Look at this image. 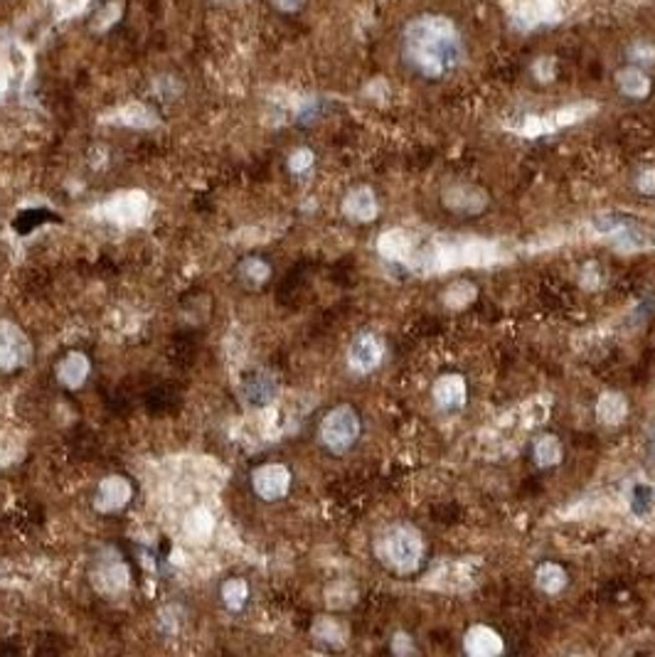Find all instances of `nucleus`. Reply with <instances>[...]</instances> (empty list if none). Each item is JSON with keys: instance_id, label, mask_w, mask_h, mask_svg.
I'll return each mask as SVG.
<instances>
[{"instance_id": "obj_4", "label": "nucleus", "mask_w": 655, "mask_h": 657, "mask_svg": "<svg viewBox=\"0 0 655 657\" xmlns=\"http://www.w3.org/2000/svg\"><path fill=\"white\" fill-rule=\"evenodd\" d=\"M360 434V421L350 406H338L335 411H330L328 419L323 421L321 436L326 441L328 448L333 451H345L355 443V438Z\"/></svg>"}, {"instance_id": "obj_17", "label": "nucleus", "mask_w": 655, "mask_h": 657, "mask_svg": "<svg viewBox=\"0 0 655 657\" xmlns=\"http://www.w3.org/2000/svg\"><path fill=\"white\" fill-rule=\"evenodd\" d=\"M476 296H478V288L473 286L471 281H456L446 288L443 303H446L448 308H453V311H458V308L471 306V303L476 301Z\"/></svg>"}, {"instance_id": "obj_7", "label": "nucleus", "mask_w": 655, "mask_h": 657, "mask_svg": "<svg viewBox=\"0 0 655 657\" xmlns=\"http://www.w3.org/2000/svg\"><path fill=\"white\" fill-rule=\"evenodd\" d=\"M348 357L355 370L369 372L379 365V360H382V342L374 335H360V337H355L353 345H350Z\"/></svg>"}, {"instance_id": "obj_10", "label": "nucleus", "mask_w": 655, "mask_h": 657, "mask_svg": "<svg viewBox=\"0 0 655 657\" xmlns=\"http://www.w3.org/2000/svg\"><path fill=\"white\" fill-rule=\"evenodd\" d=\"M345 215L355 222H369L377 217V200H374L372 190L367 187H357L345 197Z\"/></svg>"}, {"instance_id": "obj_32", "label": "nucleus", "mask_w": 655, "mask_h": 657, "mask_svg": "<svg viewBox=\"0 0 655 657\" xmlns=\"http://www.w3.org/2000/svg\"><path fill=\"white\" fill-rule=\"evenodd\" d=\"M274 3H276L281 10H296V8H301L303 0H274Z\"/></svg>"}, {"instance_id": "obj_30", "label": "nucleus", "mask_w": 655, "mask_h": 657, "mask_svg": "<svg viewBox=\"0 0 655 657\" xmlns=\"http://www.w3.org/2000/svg\"><path fill=\"white\" fill-rule=\"evenodd\" d=\"M316 633L321 635L323 640H338L340 638V628L335 623H330V620H323V623H318Z\"/></svg>"}, {"instance_id": "obj_18", "label": "nucleus", "mask_w": 655, "mask_h": 657, "mask_svg": "<svg viewBox=\"0 0 655 657\" xmlns=\"http://www.w3.org/2000/svg\"><path fill=\"white\" fill-rule=\"evenodd\" d=\"M549 416V401L547 399H529L525 401L522 406H520V421H522L525 429H529V426H539L544 424Z\"/></svg>"}, {"instance_id": "obj_21", "label": "nucleus", "mask_w": 655, "mask_h": 657, "mask_svg": "<svg viewBox=\"0 0 655 657\" xmlns=\"http://www.w3.org/2000/svg\"><path fill=\"white\" fill-rule=\"evenodd\" d=\"M274 384L269 380H252L249 382V396H252L257 404H267L269 399L274 396Z\"/></svg>"}, {"instance_id": "obj_14", "label": "nucleus", "mask_w": 655, "mask_h": 657, "mask_svg": "<svg viewBox=\"0 0 655 657\" xmlns=\"http://www.w3.org/2000/svg\"><path fill=\"white\" fill-rule=\"evenodd\" d=\"M534 586H537L539 591H544V594H559V591L567 586V571L559 564L544 561V564H539L537 571H534Z\"/></svg>"}, {"instance_id": "obj_1", "label": "nucleus", "mask_w": 655, "mask_h": 657, "mask_svg": "<svg viewBox=\"0 0 655 657\" xmlns=\"http://www.w3.org/2000/svg\"><path fill=\"white\" fill-rule=\"evenodd\" d=\"M377 554L397 574H412L422 561L424 546L417 530L407 525L389 527L377 542Z\"/></svg>"}, {"instance_id": "obj_27", "label": "nucleus", "mask_w": 655, "mask_h": 657, "mask_svg": "<svg viewBox=\"0 0 655 657\" xmlns=\"http://www.w3.org/2000/svg\"><path fill=\"white\" fill-rule=\"evenodd\" d=\"M311 163H313L311 151H298V153H293V158H291V170L303 173L311 168Z\"/></svg>"}, {"instance_id": "obj_9", "label": "nucleus", "mask_w": 655, "mask_h": 657, "mask_svg": "<svg viewBox=\"0 0 655 657\" xmlns=\"http://www.w3.org/2000/svg\"><path fill=\"white\" fill-rule=\"evenodd\" d=\"M377 246H379V254H382L384 258H389V261H409L414 254L412 239H409V234L402 232V229H389V232H384L382 237H379Z\"/></svg>"}, {"instance_id": "obj_24", "label": "nucleus", "mask_w": 655, "mask_h": 657, "mask_svg": "<svg viewBox=\"0 0 655 657\" xmlns=\"http://www.w3.org/2000/svg\"><path fill=\"white\" fill-rule=\"evenodd\" d=\"M582 283H584V288H599V283H601V271H599L596 261H589L587 266L582 268Z\"/></svg>"}, {"instance_id": "obj_28", "label": "nucleus", "mask_w": 655, "mask_h": 657, "mask_svg": "<svg viewBox=\"0 0 655 657\" xmlns=\"http://www.w3.org/2000/svg\"><path fill=\"white\" fill-rule=\"evenodd\" d=\"M392 653H397V655L414 653L412 638H409V635H404V633H397V635H394V640H392Z\"/></svg>"}, {"instance_id": "obj_2", "label": "nucleus", "mask_w": 655, "mask_h": 657, "mask_svg": "<svg viewBox=\"0 0 655 657\" xmlns=\"http://www.w3.org/2000/svg\"><path fill=\"white\" fill-rule=\"evenodd\" d=\"M478 581V561L476 559H451L436 564L427 576H424V586L436 591H448V594H458V591H468Z\"/></svg>"}, {"instance_id": "obj_12", "label": "nucleus", "mask_w": 655, "mask_h": 657, "mask_svg": "<svg viewBox=\"0 0 655 657\" xmlns=\"http://www.w3.org/2000/svg\"><path fill=\"white\" fill-rule=\"evenodd\" d=\"M628 414V404L623 399V394H616V392H604L596 401V416L608 426H616L626 419Z\"/></svg>"}, {"instance_id": "obj_3", "label": "nucleus", "mask_w": 655, "mask_h": 657, "mask_svg": "<svg viewBox=\"0 0 655 657\" xmlns=\"http://www.w3.org/2000/svg\"><path fill=\"white\" fill-rule=\"evenodd\" d=\"M409 47H431L448 54V49L456 44V27L446 18H417L407 27Z\"/></svg>"}, {"instance_id": "obj_6", "label": "nucleus", "mask_w": 655, "mask_h": 657, "mask_svg": "<svg viewBox=\"0 0 655 657\" xmlns=\"http://www.w3.org/2000/svg\"><path fill=\"white\" fill-rule=\"evenodd\" d=\"M463 650L473 657H495L503 653V640L488 625H473L463 638Z\"/></svg>"}, {"instance_id": "obj_26", "label": "nucleus", "mask_w": 655, "mask_h": 657, "mask_svg": "<svg viewBox=\"0 0 655 657\" xmlns=\"http://www.w3.org/2000/svg\"><path fill=\"white\" fill-rule=\"evenodd\" d=\"M126 118H128V123H136V126H146L148 118H151V113H148L146 108L141 106V104H133V106L126 108Z\"/></svg>"}, {"instance_id": "obj_8", "label": "nucleus", "mask_w": 655, "mask_h": 657, "mask_svg": "<svg viewBox=\"0 0 655 657\" xmlns=\"http://www.w3.org/2000/svg\"><path fill=\"white\" fill-rule=\"evenodd\" d=\"M468 396L466 382L463 377L458 375H443L441 380L434 384V399L439 401V406L443 409H456V406H463Z\"/></svg>"}, {"instance_id": "obj_25", "label": "nucleus", "mask_w": 655, "mask_h": 657, "mask_svg": "<svg viewBox=\"0 0 655 657\" xmlns=\"http://www.w3.org/2000/svg\"><path fill=\"white\" fill-rule=\"evenodd\" d=\"M631 57L636 59V62H643V64H651L655 59V47L648 42H638L631 47Z\"/></svg>"}, {"instance_id": "obj_5", "label": "nucleus", "mask_w": 655, "mask_h": 657, "mask_svg": "<svg viewBox=\"0 0 655 657\" xmlns=\"http://www.w3.org/2000/svg\"><path fill=\"white\" fill-rule=\"evenodd\" d=\"M443 202L448 210L458 212V215H478L486 210L488 197L481 187L473 185H451L443 192Z\"/></svg>"}, {"instance_id": "obj_29", "label": "nucleus", "mask_w": 655, "mask_h": 657, "mask_svg": "<svg viewBox=\"0 0 655 657\" xmlns=\"http://www.w3.org/2000/svg\"><path fill=\"white\" fill-rule=\"evenodd\" d=\"M84 5H87V0H57V10L62 18H69V15L79 13Z\"/></svg>"}, {"instance_id": "obj_16", "label": "nucleus", "mask_w": 655, "mask_h": 657, "mask_svg": "<svg viewBox=\"0 0 655 657\" xmlns=\"http://www.w3.org/2000/svg\"><path fill=\"white\" fill-rule=\"evenodd\" d=\"M562 461V443L557 441V436H539L534 441V463L542 468L557 465Z\"/></svg>"}, {"instance_id": "obj_19", "label": "nucleus", "mask_w": 655, "mask_h": 657, "mask_svg": "<svg viewBox=\"0 0 655 657\" xmlns=\"http://www.w3.org/2000/svg\"><path fill=\"white\" fill-rule=\"evenodd\" d=\"M653 502H655V490L651 485H646V482H636L631 490V507L636 515H648V512L653 510Z\"/></svg>"}, {"instance_id": "obj_23", "label": "nucleus", "mask_w": 655, "mask_h": 657, "mask_svg": "<svg viewBox=\"0 0 655 657\" xmlns=\"http://www.w3.org/2000/svg\"><path fill=\"white\" fill-rule=\"evenodd\" d=\"M636 185L643 195H655V168H646V170L638 173Z\"/></svg>"}, {"instance_id": "obj_22", "label": "nucleus", "mask_w": 655, "mask_h": 657, "mask_svg": "<svg viewBox=\"0 0 655 657\" xmlns=\"http://www.w3.org/2000/svg\"><path fill=\"white\" fill-rule=\"evenodd\" d=\"M532 72H534V77H537L539 82H552L554 74H557V62H554L552 57H542V59H537V62H534Z\"/></svg>"}, {"instance_id": "obj_11", "label": "nucleus", "mask_w": 655, "mask_h": 657, "mask_svg": "<svg viewBox=\"0 0 655 657\" xmlns=\"http://www.w3.org/2000/svg\"><path fill=\"white\" fill-rule=\"evenodd\" d=\"M594 111H596V104H572V106H564V108H559V111L549 113V116H542L544 131L552 133V131H557V128L572 126V123L589 118Z\"/></svg>"}, {"instance_id": "obj_15", "label": "nucleus", "mask_w": 655, "mask_h": 657, "mask_svg": "<svg viewBox=\"0 0 655 657\" xmlns=\"http://www.w3.org/2000/svg\"><path fill=\"white\" fill-rule=\"evenodd\" d=\"M616 82H618V87H621V92L626 94V96H633V99H643V96H648V92H651V82H648V77L636 67L621 69V72L616 74Z\"/></svg>"}, {"instance_id": "obj_31", "label": "nucleus", "mask_w": 655, "mask_h": 657, "mask_svg": "<svg viewBox=\"0 0 655 657\" xmlns=\"http://www.w3.org/2000/svg\"><path fill=\"white\" fill-rule=\"evenodd\" d=\"M42 217H44V212H39L37 217H35V212H30V219H32V222H39ZM15 229H20V232H27L30 224H25V219H15Z\"/></svg>"}, {"instance_id": "obj_13", "label": "nucleus", "mask_w": 655, "mask_h": 657, "mask_svg": "<svg viewBox=\"0 0 655 657\" xmlns=\"http://www.w3.org/2000/svg\"><path fill=\"white\" fill-rule=\"evenodd\" d=\"M288 487V473L283 470L281 465H269L264 470H259L257 475V490L262 492L264 497L274 500V497L283 495Z\"/></svg>"}, {"instance_id": "obj_20", "label": "nucleus", "mask_w": 655, "mask_h": 657, "mask_svg": "<svg viewBox=\"0 0 655 657\" xmlns=\"http://www.w3.org/2000/svg\"><path fill=\"white\" fill-rule=\"evenodd\" d=\"M118 15H121V3H109L106 8L99 10L97 20H94V30H99V32L109 30L118 20Z\"/></svg>"}]
</instances>
